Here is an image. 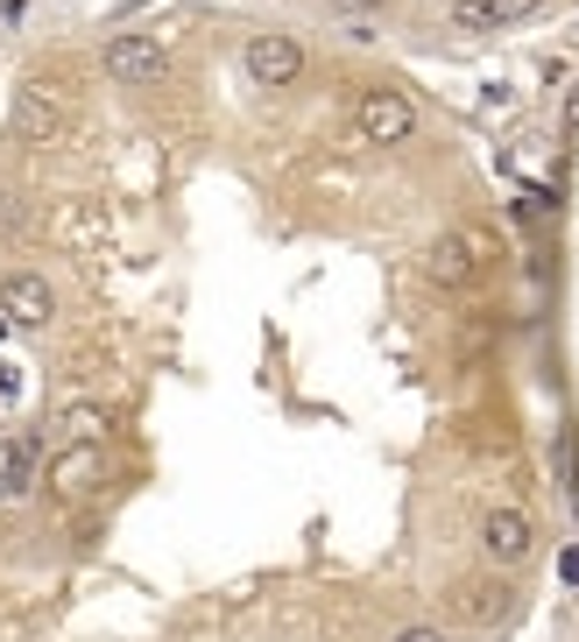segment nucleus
<instances>
[{"instance_id":"f257e3e1","label":"nucleus","mask_w":579,"mask_h":642,"mask_svg":"<svg viewBox=\"0 0 579 642\" xmlns=\"http://www.w3.org/2000/svg\"><path fill=\"white\" fill-rule=\"evenodd\" d=\"M495 255V233H481V227H453V233H438L432 247H424V276L438 282V290H467L473 276H481V262Z\"/></svg>"},{"instance_id":"f03ea898","label":"nucleus","mask_w":579,"mask_h":642,"mask_svg":"<svg viewBox=\"0 0 579 642\" xmlns=\"http://www.w3.org/2000/svg\"><path fill=\"white\" fill-rule=\"evenodd\" d=\"M241 64H248V78L262 85V93H290L297 78H304V43L284 36V28H262V36H248V50H241Z\"/></svg>"},{"instance_id":"7ed1b4c3","label":"nucleus","mask_w":579,"mask_h":642,"mask_svg":"<svg viewBox=\"0 0 579 642\" xmlns=\"http://www.w3.org/2000/svg\"><path fill=\"white\" fill-rule=\"evenodd\" d=\"M353 128H361L367 148H403L410 134H418V107H410L403 93H389V85H375V93H361V107H353Z\"/></svg>"},{"instance_id":"20e7f679","label":"nucleus","mask_w":579,"mask_h":642,"mask_svg":"<svg viewBox=\"0 0 579 642\" xmlns=\"http://www.w3.org/2000/svg\"><path fill=\"white\" fill-rule=\"evenodd\" d=\"M0 318L22 325V332H43V325L57 318V290H50V276H28V268L0 276Z\"/></svg>"},{"instance_id":"39448f33","label":"nucleus","mask_w":579,"mask_h":642,"mask_svg":"<svg viewBox=\"0 0 579 642\" xmlns=\"http://www.w3.org/2000/svg\"><path fill=\"white\" fill-rule=\"evenodd\" d=\"M544 0H453V14L445 22L459 28V36H487V28H523L538 22Z\"/></svg>"},{"instance_id":"423d86ee","label":"nucleus","mask_w":579,"mask_h":642,"mask_svg":"<svg viewBox=\"0 0 579 642\" xmlns=\"http://www.w3.org/2000/svg\"><path fill=\"white\" fill-rule=\"evenodd\" d=\"M99 64H107V78H121V85H156L162 71H170V57H162V43H148V36H113L107 50H99Z\"/></svg>"},{"instance_id":"0eeeda50","label":"nucleus","mask_w":579,"mask_h":642,"mask_svg":"<svg viewBox=\"0 0 579 642\" xmlns=\"http://www.w3.org/2000/svg\"><path fill=\"white\" fill-rule=\"evenodd\" d=\"M530 544H538V530H530L523 509H487V516H481V550H487L495 565H523Z\"/></svg>"},{"instance_id":"6e6552de","label":"nucleus","mask_w":579,"mask_h":642,"mask_svg":"<svg viewBox=\"0 0 579 642\" xmlns=\"http://www.w3.org/2000/svg\"><path fill=\"white\" fill-rule=\"evenodd\" d=\"M14 121H22L28 142H57V134H64V99H50V93H22V99H14Z\"/></svg>"},{"instance_id":"1a4fd4ad","label":"nucleus","mask_w":579,"mask_h":642,"mask_svg":"<svg viewBox=\"0 0 579 642\" xmlns=\"http://www.w3.org/2000/svg\"><path fill=\"white\" fill-rule=\"evenodd\" d=\"M99 481V452H93V445H79V452H64V459H57V495H85V487H93Z\"/></svg>"},{"instance_id":"9d476101","label":"nucleus","mask_w":579,"mask_h":642,"mask_svg":"<svg viewBox=\"0 0 579 642\" xmlns=\"http://www.w3.org/2000/svg\"><path fill=\"white\" fill-rule=\"evenodd\" d=\"M325 8H333V14H347V22H367V14H382L389 0H325Z\"/></svg>"},{"instance_id":"9b49d317","label":"nucleus","mask_w":579,"mask_h":642,"mask_svg":"<svg viewBox=\"0 0 579 642\" xmlns=\"http://www.w3.org/2000/svg\"><path fill=\"white\" fill-rule=\"evenodd\" d=\"M558 586H572V593H579V544L558 550Z\"/></svg>"},{"instance_id":"f8f14e48","label":"nucleus","mask_w":579,"mask_h":642,"mask_svg":"<svg viewBox=\"0 0 579 642\" xmlns=\"http://www.w3.org/2000/svg\"><path fill=\"white\" fill-rule=\"evenodd\" d=\"M396 642H453V635H445V629H424V621H418V629H403Z\"/></svg>"},{"instance_id":"ddd939ff","label":"nucleus","mask_w":579,"mask_h":642,"mask_svg":"<svg viewBox=\"0 0 579 642\" xmlns=\"http://www.w3.org/2000/svg\"><path fill=\"white\" fill-rule=\"evenodd\" d=\"M566 128H579V85L566 93Z\"/></svg>"}]
</instances>
